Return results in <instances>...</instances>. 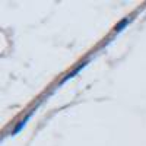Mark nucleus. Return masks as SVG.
I'll return each mask as SVG.
<instances>
[{"mask_svg": "<svg viewBox=\"0 0 146 146\" xmlns=\"http://www.w3.org/2000/svg\"><path fill=\"white\" fill-rule=\"evenodd\" d=\"M27 120H28V118H27ZM27 120H23V121H21V123L18 124V127H16V129L13 130V135H16V133H18V131H19V130H21V129H22L23 126H25V123H27Z\"/></svg>", "mask_w": 146, "mask_h": 146, "instance_id": "obj_1", "label": "nucleus"}, {"mask_svg": "<svg viewBox=\"0 0 146 146\" xmlns=\"http://www.w3.org/2000/svg\"><path fill=\"white\" fill-rule=\"evenodd\" d=\"M124 25H126V21H123V22H121V23H118V25L115 27V31H120V29H121V28H123Z\"/></svg>", "mask_w": 146, "mask_h": 146, "instance_id": "obj_2", "label": "nucleus"}]
</instances>
